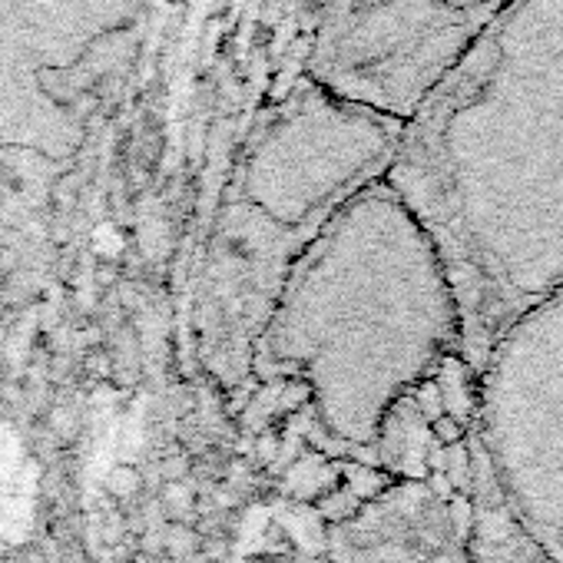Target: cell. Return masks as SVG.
<instances>
[{
    "label": "cell",
    "instance_id": "cell-1",
    "mask_svg": "<svg viewBox=\"0 0 563 563\" xmlns=\"http://www.w3.org/2000/svg\"><path fill=\"white\" fill-rule=\"evenodd\" d=\"M385 183L431 235L481 372L563 289V0H514L405 120Z\"/></svg>",
    "mask_w": 563,
    "mask_h": 563
},
{
    "label": "cell",
    "instance_id": "cell-2",
    "mask_svg": "<svg viewBox=\"0 0 563 563\" xmlns=\"http://www.w3.org/2000/svg\"><path fill=\"white\" fill-rule=\"evenodd\" d=\"M464 355L448 268L401 196L358 192L292 268L252 352V382L296 385L329 454L375 467L391 408Z\"/></svg>",
    "mask_w": 563,
    "mask_h": 563
},
{
    "label": "cell",
    "instance_id": "cell-3",
    "mask_svg": "<svg viewBox=\"0 0 563 563\" xmlns=\"http://www.w3.org/2000/svg\"><path fill=\"white\" fill-rule=\"evenodd\" d=\"M405 120L345 100L309 74L242 133L199 286V358L222 391L252 385L255 342L325 225L395 163Z\"/></svg>",
    "mask_w": 563,
    "mask_h": 563
},
{
    "label": "cell",
    "instance_id": "cell-4",
    "mask_svg": "<svg viewBox=\"0 0 563 563\" xmlns=\"http://www.w3.org/2000/svg\"><path fill=\"white\" fill-rule=\"evenodd\" d=\"M477 378V428L500 487L563 563V289L500 335Z\"/></svg>",
    "mask_w": 563,
    "mask_h": 563
},
{
    "label": "cell",
    "instance_id": "cell-5",
    "mask_svg": "<svg viewBox=\"0 0 563 563\" xmlns=\"http://www.w3.org/2000/svg\"><path fill=\"white\" fill-rule=\"evenodd\" d=\"M514 0H329L309 77L408 120Z\"/></svg>",
    "mask_w": 563,
    "mask_h": 563
},
{
    "label": "cell",
    "instance_id": "cell-6",
    "mask_svg": "<svg viewBox=\"0 0 563 563\" xmlns=\"http://www.w3.org/2000/svg\"><path fill=\"white\" fill-rule=\"evenodd\" d=\"M474 428L339 517L329 563H474Z\"/></svg>",
    "mask_w": 563,
    "mask_h": 563
},
{
    "label": "cell",
    "instance_id": "cell-7",
    "mask_svg": "<svg viewBox=\"0 0 563 563\" xmlns=\"http://www.w3.org/2000/svg\"><path fill=\"white\" fill-rule=\"evenodd\" d=\"M272 563H299V560H272Z\"/></svg>",
    "mask_w": 563,
    "mask_h": 563
}]
</instances>
